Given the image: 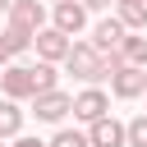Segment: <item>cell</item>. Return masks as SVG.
<instances>
[{
    "instance_id": "1",
    "label": "cell",
    "mask_w": 147,
    "mask_h": 147,
    "mask_svg": "<svg viewBox=\"0 0 147 147\" xmlns=\"http://www.w3.org/2000/svg\"><path fill=\"white\" fill-rule=\"evenodd\" d=\"M60 64H64L78 83H87V87H96L101 78H110V74H119V69H124V64H119V55H96L87 41H74V46H69V55H64Z\"/></svg>"
},
{
    "instance_id": "2",
    "label": "cell",
    "mask_w": 147,
    "mask_h": 147,
    "mask_svg": "<svg viewBox=\"0 0 147 147\" xmlns=\"http://www.w3.org/2000/svg\"><path fill=\"white\" fill-rule=\"evenodd\" d=\"M0 96H5V101H32V96H37L32 64H5V69H0Z\"/></svg>"
},
{
    "instance_id": "3",
    "label": "cell",
    "mask_w": 147,
    "mask_h": 147,
    "mask_svg": "<svg viewBox=\"0 0 147 147\" xmlns=\"http://www.w3.org/2000/svg\"><path fill=\"white\" fill-rule=\"evenodd\" d=\"M5 28L37 37V32L46 28V5H41V0H14V5H9V14H5Z\"/></svg>"
},
{
    "instance_id": "4",
    "label": "cell",
    "mask_w": 147,
    "mask_h": 147,
    "mask_svg": "<svg viewBox=\"0 0 147 147\" xmlns=\"http://www.w3.org/2000/svg\"><path fill=\"white\" fill-rule=\"evenodd\" d=\"M51 28H55V32H64V37L74 41V37H78V32L87 28V9H83L78 0H64V5H51Z\"/></svg>"
},
{
    "instance_id": "5",
    "label": "cell",
    "mask_w": 147,
    "mask_h": 147,
    "mask_svg": "<svg viewBox=\"0 0 147 147\" xmlns=\"http://www.w3.org/2000/svg\"><path fill=\"white\" fill-rule=\"evenodd\" d=\"M69 106H74V96L69 92H41V96H32V115L41 119V124H64V115H69Z\"/></svg>"
},
{
    "instance_id": "6",
    "label": "cell",
    "mask_w": 147,
    "mask_h": 147,
    "mask_svg": "<svg viewBox=\"0 0 147 147\" xmlns=\"http://www.w3.org/2000/svg\"><path fill=\"white\" fill-rule=\"evenodd\" d=\"M69 115H74V119H83V124H92V119H101V115H110V96H106L101 87H83V92L74 96V106H69Z\"/></svg>"
},
{
    "instance_id": "7",
    "label": "cell",
    "mask_w": 147,
    "mask_h": 147,
    "mask_svg": "<svg viewBox=\"0 0 147 147\" xmlns=\"http://www.w3.org/2000/svg\"><path fill=\"white\" fill-rule=\"evenodd\" d=\"M32 46H37V60H41V64H60V60L69 55V46H74V41H69L64 32H55V28L46 23V28H41V32L32 37Z\"/></svg>"
},
{
    "instance_id": "8",
    "label": "cell",
    "mask_w": 147,
    "mask_h": 147,
    "mask_svg": "<svg viewBox=\"0 0 147 147\" xmlns=\"http://www.w3.org/2000/svg\"><path fill=\"white\" fill-rule=\"evenodd\" d=\"M87 147H124V119L101 115L87 124Z\"/></svg>"
},
{
    "instance_id": "9",
    "label": "cell",
    "mask_w": 147,
    "mask_h": 147,
    "mask_svg": "<svg viewBox=\"0 0 147 147\" xmlns=\"http://www.w3.org/2000/svg\"><path fill=\"white\" fill-rule=\"evenodd\" d=\"M124 37H129V32H124V28H119V18H101V23H96V28H92V41H87V46H92V51H96V55H115V51H119V41H124Z\"/></svg>"
},
{
    "instance_id": "10",
    "label": "cell",
    "mask_w": 147,
    "mask_h": 147,
    "mask_svg": "<svg viewBox=\"0 0 147 147\" xmlns=\"http://www.w3.org/2000/svg\"><path fill=\"white\" fill-rule=\"evenodd\" d=\"M110 92H115L119 101H133V96H142V92H147V78H142V69H119V74H110Z\"/></svg>"
},
{
    "instance_id": "11",
    "label": "cell",
    "mask_w": 147,
    "mask_h": 147,
    "mask_svg": "<svg viewBox=\"0 0 147 147\" xmlns=\"http://www.w3.org/2000/svg\"><path fill=\"white\" fill-rule=\"evenodd\" d=\"M115 55H119L124 69H147V32H129Z\"/></svg>"
},
{
    "instance_id": "12",
    "label": "cell",
    "mask_w": 147,
    "mask_h": 147,
    "mask_svg": "<svg viewBox=\"0 0 147 147\" xmlns=\"http://www.w3.org/2000/svg\"><path fill=\"white\" fill-rule=\"evenodd\" d=\"M23 133V110H18V101H5L0 96V142L5 138H18Z\"/></svg>"
},
{
    "instance_id": "13",
    "label": "cell",
    "mask_w": 147,
    "mask_h": 147,
    "mask_svg": "<svg viewBox=\"0 0 147 147\" xmlns=\"http://www.w3.org/2000/svg\"><path fill=\"white\" fill-rule=\"evenodd\" d=\"M119 28L124 32H147V0H138V5H119Z\"/></svg>"
},
{
    "instance_id": "14",
    "label": "cell",
    "mask_w": 147,
    "mask_h": 147,
    "mask_svg": "<svg viewBox=\"0 0 147 147\" xmlns=\"http://www.w3.org/2000/svg\"><path fill=\"white\" fill-rule=\"evenodd\" d=\"M32 83H37V96H41V92H55V87H60L55 64H41V60H37V64H32Z\"/></svg>"
},
{
    "instance_id": "15",
    "label": "cell",
    "mask_w": 147,
    "mask_h": 147,
    "mask_svg": "<svg viewBox=\"0 0 147 147\" xmlns=\"http://www.w3.org/2000/svg\"><path fill=\"white\" fill-rule=\"evenodd\" d=\"M124 147H147V115H133L124 124Z\"/></svg>"
},
{
    "instance_id": "16",
    "label": "cell",
    "mask_w": 147,
    "mask_h": 147,
    "mask_svg": "<svg viewBox=\"0 0 147 147\" xmlns=\"http://www.w3.org/2000/svg\"><path fill=\"white\" fill-rule=\"evenodd\" d=\"M46 147H87V133H78V129H55V138H51Z\"/></svg>"
},
{
    "instance_id": "17",
    "label": "cell",
    "mask_w": 147,
    "mask_h": 147,
    "mask_svg": "<svg viewBox=\"0 0 147 147\" xmlns=\"http://www.w3.org/2000/svg\"><path fill=\"white\" fill-rule=\"evenodd\" d=\"M5 41H9V55H14V60L32 51V37H28V32H14V28H5Z\"/></svg>"
},
{
    "instance_id": "18",
    "label": "cell",
    "mask_w": 147,
    "mask_h": 147,
    "mask_svg": "<svg viewBox=\"0 0 147 147\" xmlns=\"http://www.w3.org/2000/svg\"><path fill=\"white\" fill-rule=\"evenodd\" d=\"M5 64H14V55H9V41H5V32H0V69Z\"/></svg>"
},
{
    "instance_id": "19",
    "label": "cell",
    "mask_w": 147,
    "mask_h": 147,
    "mask_svg": "<svg viewBox=\"0 0 147 147\" xmlns=\"http://www.w3.org/2000/svg\"><path fill=\"white\" fill-rule=\"evenodd\" d=\"M14 147H46V142H41V138H28V133H18V138H14Z\"/></svg>"
},
{
    "instance_id": "20",
    "label": "cell",
    "mask_w": 147,
    "mask_h": 147,
    "mask_svg": "<svg viewBox=\"0 0 147 147\" xmlns=\"http://www.w3.org/2000/svg\"><path fill=\"white\" fill-rule=\"evenodd\" d=\"M78 5H83V9H106L110 0H78Z\"/></svg>"
},
{
    "instance_id": "21",
    "label": "cell",
    "mask_w": 147,
    "mask_h": 147,
    "mask_svg": "<svg viewBox=\"0 0 147 147\" xmlns=\"http://www.w3.org/2000/svg\"><path fill=\"white\" fill-rule=\"evenodd\" d=\"M9 5H14V0H0V18H5V14H9Z\"/></svg>"
},
{
    "instance_id": "22",
    "label": "cell",
    "mask_w": 147,
    "mask_h": 147,
    "mask_svg": "<svg viewBox=\"0 0 147 147\" xmlns=\"http://www.w3.org/2000/svg\"><path fill=\"white\" fill-rule=\"evenodd\" d=\"M115 5H138V0H115Z\"/></svg>"
},
{
    "instance_id": "23",
    "label": "cell",
    "mask_w": 147,
    "mask_h": 147,
    "mask_svg": "<svg viewBox=\"0 0 147 147\" xmlns=\"http://www.w3.org/2000/svg\"><path fill=\"white\" fill-rule=\"evenodd\" d=\"M51 5H64V0H51Z\"/></svg>"
},
{
    "instance_id": "24",
    "label": "cell",
    "mask_w": 147,
    "mask_h": 147,
    "mask_svg": "<svg viewBox=\"0 0 147 147\" xmlns=\"http://www.w3.org/2000/svg\"><path fill=\"white\" fill-rule=\"evenodd\" d=\"M142 78H147V69H142Z\"/></svg>"
},
{
    "instance_id": "25",
    "label": "cell",
    "mask_w": 147,
    "mask_h": 147,
    "mask_svg": "<svg viewBox=\"0 0 147 147\" xmlns=\"http://www.w3.org/2000/svg\"><path fill=\"white\" fill-rule=\"evenodd\" d=\"M142 115H147V110H142Z\"/></svg>"
}]
</instances>
